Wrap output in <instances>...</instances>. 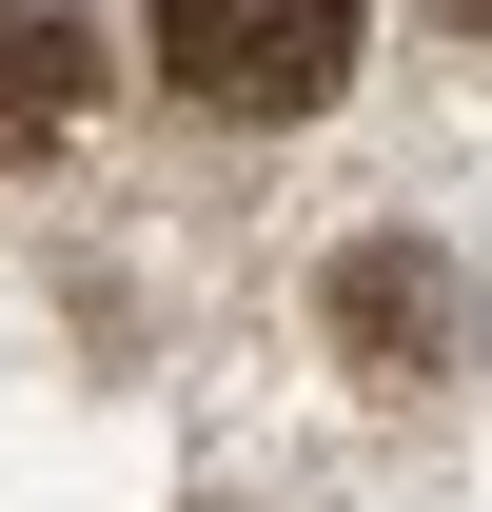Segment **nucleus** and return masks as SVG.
Segmentation results:
<instances>
[{
	"instance_id": "7ed1b4c3",
	"label": "nucleus",
	"mask_w": 492,
	"mask_h": 512,
	"mask_svg": "<svg viewBox=\"0 0 492 512\" xmlns=\"http://www.w3.org/2000/svg\"><path fill=\"white\" fill-rule=\"evenodd\" d=\"M99 60H119L99 20H60V0H0V178H20V158H60V138L99 119Z\"/></svg>"
},
{
	"instance_id": "f03ea898",
	"label": "nucleus",
	"mask_w": 492,
	"mask_h": 512,
	"mask_svg": "<svg viewBox=\"0 0 492 512\" xmlns=\"http://www.w3.org/2000/svg\"><path fill=\"white\" fill-rule=\"evenodd\" d=\"M453 335H473V296H453V256H433V237H355V256H335V355H355L374 394L453 375Z\"/></svg>"
},
{
	"instance_id": "20e7f679",
	"label": "nucleus",
	"mask_w": 492,
	"mask_h": 512,
	"mask_svg": "<svg viewBox=\"0 0 492 512\" xmlns=\"http://www.w3.org/2000/svg\"><path fill=\"white\" fill-rule=\"evenodd\" d=\"M453 20H473V40H492V0H453Z\"/></svg>"
},
{
	"instance_id": "f257e3e1",
	"label": "nucleus",
	"mask_w": 492,
	"mask_h": 512,
	"mask_svg": "<svg viewBox=\"0 0 492 512\" xmlns=\"http://www.w3.org/2000/svg\"><path fill=\"white\" fill-rule=\"evenodd\" d=\"M335 79H355V0H158V99H178V119L276 138V119H315Z\"/></svg>"
}]
</instances>
